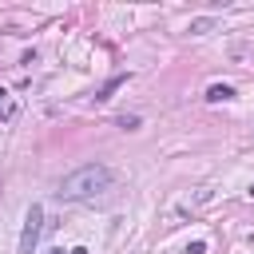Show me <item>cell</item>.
<instances>
[{
  "instance_id": "obj_7",
  "label": "cell",
  "mask_w": 254,
  "mask_h": 254,
  "mask_svg": "<svg viewBox=\"0 0 254 254\" xmlns=\"http://www.w3.org/2000/svg\"><path fill=\"white\" fill-rule=\"evenodd\" d=\"M71 254H87V246H75V250H71Z\"/></svg>"
},
{
  "instance_id": "obj_4",
  "label": "cell",
  "mask_w": 254,
  "mask_h": 254,
  "mask_svg": "<svg viewBox=\"0 0 254 254\" xmlns=\"http://www.w3.org/2000/svg\"><path fill=\"white\" fill-rule=\"evenodd\" d=\"M123 79H127V75H115V79H107V83L99 87V95H95V99H111V91H115V87H119Z\"/></svg>"
},
{
  "instance_id": "obj_5",
  "label": "cell",
  "mask_w": 254,
  "mask_h": 254,
  "mask_svg": "<svg viewBox=\"0 0 254 254\" xmlns=\"http://www.w3.org/2000/svg\"><path fill=\"white\" fill-rule=\"evenodd\" d=\"M119 127H127V131H135V127H139V115H123V119H119Z\"/></svg>"
},
{
  "instance_id": "obj_1",
  "label": "cell",
  "mask_w": 254,
  "mask_h": 254,
  "mask_svg": "<svg viewBox=\"0 0 254 254\" xmlns=\"http://www.w3.org/2000/svg\"><path fill=\"white\" fill-rule=\"evenodd\" d=\"M107 187H111V167H103V163H87V167L64 175L56 198H60V202H87V198H99Z\"/></svg>"
},
{
  "instance_id": "obj_6",
  "label": "cell",
  "mask_w": 254,
  "mask_h": 254,
  "mask_svg": "<svg viewBox=\"0 0 254 254\" xmlns=\"http://www.w3.org/2000/svg\"><path fill=\"white\" fill-rule=\"evenodd\" d=\"M187 254H206V242H202V238H198V242H190V246H187Z\"/></svg>"
},
{
  "instance_id": "obj_2",
  "label": "cell",
  "mask_w": 254,
  "mask_h": 254,
  "mask_svg": "<svg viewBox=\"0 0 254 254\" xmlns=\"http://www.w3.org/2000/svg\"><path fill=\"white\" fill-rule=\"evenodd\" d=\"M40 230H44V206L32 202L28 214H24V234H20V254H32L36 242H40Z\"/></svg>"
},
{
  "instance_id": "obj_3",
  "label": "cell",
  "mask_w": 254,
  "mask_h": 254,
  "mask_svg": "<svg viewBox=\"0 0 254 254\" xmlns=\"http://www.w3.org/2000/svg\"><path fill=\"white\" fill-rule=\"evenodd\" d=\"M206 99H210V103H222V99H234V87H230V83H210V87H206Z\"/></svg>"
}]
</instances>
